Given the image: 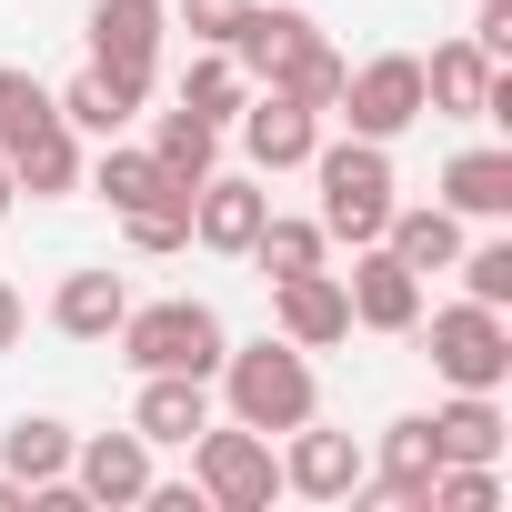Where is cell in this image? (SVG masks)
Returning <instances> with one entry per match:
<instances>
[{"label":"cell","instance_id":"836d02e7","mask_svg":"<svg viewBox=\"0 0 512 512\" xmlns=\"http://www.w3.org/2000/svg\"><path fill=\"white\" fill-rule=\"evenodd\" d=\"M472 41H482V61H502V51H512V0H482V21H472Z\"/></svg>","mask_w":512,"mask_h":512},{"label":"cell","instance_id":"f546056e","mask_svg":"<svg viewBox=\"0 0 512 512\" xmlns=\"http://www.w3.org/2000/svg\"><path fill=\"white\" fill-rule=\"evenodd\" d=\"M41 121H51V91H41L21 61H0V151H11V141H31Z\"/></svg>","mask_w":512,"mask_h":512},{"label":"cell","instance_id":"f1b7e54d","mask_svg":"<svg viewBox=\"0 0 512 512\" xmlns=\"http://www.w3.org/2000/svg\"><path fill=\"white\" fill-rule=\"evenodd\" d=\"M492 502H502L492 462H442V472H432V492H422V512H492Z\"/></svg>","mask_w":512,"mask_h":512},{"label":"cell","instance_id":"7402d4cb","mask_svg":"<svg viewBox=\"0 0 512 512\" xmlns=\"http://www.w3.org/2000/svg\"><path fill=\"white\" fill-rule=\"evenodd\" d=\"M71 442H81V432H71V422H51V412H21L11 432H0V452H11V472H21L31 492L71 472Z\"/></svg>","mask_w":512,"mask_h":512},{"label":"cell","instance_id":"5bb4252c","mask_svg":"<svg viewBox=\"0 0 512 512\" xmlns=\"http://www.w3.org/2000/svg\"><path fill=\"white\" fill-rule=\"evenodd\" d=\"M432 472H442V442H432V412H412V422H392V432H382V472H362V492H382V502L422 512Z\"/></svg>","mask_w":512,"mask_h":512},{"label":"cell","instance_id":"4316f807","mask_svg":"<svg viewBox=\"0 0 512 512\" xmlns=\"http://www.w3.org/2000/svg\"><path fill=\"white\" fill-rule=\"evenodd\" d=\"M51 111H61L71 131H91V141H121V121H131V101H121L101 71H81L71 91H51Z\"/></svg>","mask_w":512,"mask_h":512},{"label":"cell","instance_id":"4dcf8cb0","mask_svg":"<svg viewBox=\"0 0 512 512\" xmlns=\"http://www.w3.org/2000/svg\"><path fill=\"white\" fill-rule=\"evenodd\" d=\"M272 91H282V101H302V111H332V101H342V61H332V41H312Z\"/></svg>","mask_w":512,"mask_h":512},{"label":"cell","instance_id":"3957f363","mask_svg":"<svg viewBox=\"0 0 512 512\" xmlns=\"http://www.w3.org/2000/svg\"><path fill=\"white\" fill-rule=\"evenodd\" d=\"M221 392H231V422H251V432H292V422H312V412H322L312 362H302L292 342L221 352Z\"/></svg>","mask_w":512,"mask_h":512},{"label":"cell","instance_id":"9c48e42d","mask_svg":"<svg viewBox=\"0 0 512 512\" xmlns=\"http://www.w3.org/2000/svg\"><path fill=\"white\" fill-rule=\"evenodd\" d=\"M362 442L352 432H322V422H292V452H282V492H302V502H352L362 492Z\"/></svg>","mask_w":512,"mask_h":512},{"label":"cell","instance_id":"30bf717a","mask_svg":"<svg viewBox=\"0 0 512 512\" xmlns=\"http://www.w3.org/2000/svg\"><path fill=\"white\" fill-rule=\"evenodd\" d=\"M342 302H352L362 332H412L422 322V272H402L382 241H362V262L342 272Z\"/></svg>","mask_w":512,"mask_h":512},{"label":"cell","instance_id":"52a82bcc","mask_svg":"<svg viewBox=\"0 0 512 512\" xmlns=\"http://www.w3.org/2000/svg\"><path fill=\"white\" fill-rule=\"evenodd\" d=\"M362 141H402L412 121H422V61L412 51H382V61H362V71H342V101H332Z\"/></svg>","mask_w":512,"mask_h":512},{"label":"cell","instance_id":"4fadbf2b","mask_svg":"<svg viewBox=\"0 0 512 512\" xmlns=\"http://www.w3.org/2000/svg\"><path fill=\"white\" fill-rule=\"evenodd\" d=\"M272 221V191L262 181H191V241H211V251H251V231Z\"/></svg>","mask_w":512,"mask_h":512},{"label":"cell","instance_id":"5b68a950","mask_svg":"<svg viewBox=\"0 0 512 512\" xmlns=\"http://www.w3.org/2000/svg\"><path fill=\"white\" fill-rule=\"evenodd\" d=\"M161 31H171V11L161 0H91V71L141 111L151 101V71H161Z\"/></svg>","mask_w":512,"mask_h":512},{"label":"cell","instance_id":"8fae6325","mask_svg":"<svg viewBox=\"0 0 512 512\" xmlns=\"http://www.w3.org/2000/svg\"><path fill=\"white\" fill-rule=\"evenodd\" d=\"M272 322H282L292 352H332V342H352L342 272H292V282H272Z\"/></svg>","mask_w":512,"mask_h":512},{"label":"cell","instance_id":"1f68e13d","mask_svg":"<svg viewBox=\"0 0 512 512\" xmlns=\"http://www.w3.org/2000/svg\"><path fill=\"white\" fill-rule=\"evenodd\" d=\"M452 272H462V292H472V302H492V312H502V302H512V241H472Z\"/></svg>","mask_w":512,"mask_h":512},{"label":"cell","instance_id":"8992f818","mask_svg":"<svg viewBox=\"0 0 512 512\" xmlns=\"http://www.w3.org/2000/svg\"><path fill=\"white\" fill-rule=\"evenodd\" d=\"M422 332V322H412ZM432 372L452 382V392H502L512 382V332H502V312L492 302H452V312H432Z\"/></svg>","mask_w":512,"mask_h":512},{"label":"cell","instance_id":"277c9868","mask_svg":"<svg viewBox=\"0 0 512 512\" xmlns=\"http://www.w3.org/2000/svg\"><path fill=\"white\" fill-rule=\"evenodd\" d=\"M191 482H201L211 512H272L282 452H272V432H251V422H201L191 432Z\"/></svg>","mask_w":512,"mask_h":512},{"label":"cell","instance_id":"ffe728a7","mask_svg":"<svg viewBox=\"0 0 512 512\" xmlns=\"http://www.w3.org/2000/svg\"><path fill=\"white\" fill-rule=\"evenodd\" d=\"M121 312H131V282H121V272H71V282L51 292V322H61L71 342H111Z\"/></svg>","mask_w":512,"mask_h":512},{"label":"cell","instance_id":"d6986e66","mask_svg":"<svg viewBox=\"0 0 512 512\" xmlns=\"http://www.w3.org/2000/svg\"><path fill=\"white\" fill-rule=\"evenodd\" d=\"M442 211H452V221H502V211H512V151H452Z\"/></svg>","mask_w":512,"mask_h":512},{"label":"cell","instance_id":"cb8c5ba5","mask_svg":"<svg viewBox=\"0 0 512 512\" xmlns=\"http://www.w3.org/2000/svg\"><path fill=\"white\" fill-rule=\"evenodd\" d=\"M151 161H161L171 181H211V161H221V121H201V111H161Z\"/></svg>","mask_w":512,"mask_h":512},{"label":"cell","instance_id":"7c38bea8","mask_svg":"<svg viewBox=\"0 0 512 512\" xmlns=\"http://www.w3.org/2000/svg\"><path fill=\"white\" fill-rule=\"evenodd\" d=\"M71 482H81V502H141L151 492V442L141 432H91V442H71Z\"/></svg>","mask_w":512,"mask_h":512},{"label":"cell","instance_id":"2e32d148","mask_svg":"<svg viewBox=\"0 0 512 512\" xmlns=\"http://www.w3.org/2000/svg\"><path fill=\"white\" fill-rule=\"evenodd\" d=\"M201 422H211V382L201 372H141V402H131L141 442H191Z\"/></svg>","mask_w":512,"mask_h":512},{"label":"cell","instance_id":"e0dca14e","mask_svg":"<svg viewBox=\"0 0 512 512\" xmlns=\"http://www.w3.org/2000/svg\"><path fill=\"white\" fill-rule=\"evenodd\" d=\"M382 251H392L402 272H452V262H462V221H452L442 201H412V211L392 201V221H382Z\"/></svg>","mask_w":512,"mask_h":512},{"label":"cell","instance_id":"9a60e30c","mask_svg":"<svg viewBox=\"0 0 512 512\" xmlns=\"http://www.w3.org/2000/svg\"><path fill=\"white\" fill-rule=\"evenodd\" d=\"M0 161H11V191H31V201H61V191H81V131H71L61 111H51L31 141H11Z\"/></svg>","mask_w":512,"mask_h":512},{"label":"cell","instance_id":"6da1fadb","mask_svg":"<svg viewBox=\"0 0 512 512\" xmlns=\"http://www.w3.org/2000/svg\"><path fill=\"white\" fill-rule=\"evenodd\" d=\"M312 181H322V231L332 241H382V221H392V151L382 141H322L312 151Z\"/></svg>","mask_w":512,"mask_h":512},{"label":"cell","instance_id":"e575fe53","mask_svg":"<svg viewBox=\"0 0 512 512\" xmlns=\"http://www.w3.org/2000/svg\"><path fill=\"white\" fill-rule=\"evenodd\" d=\"M21 322H31V302H21L11 282H0V352H11V342H21Z\"/></svg>","mask_w":512,"mask_h":512},{"label":"cell","instance_id":"8d00e7d4","mask_svg":"<svg viewBox=\"0 0 512 512\" xmlns=\"http://www.w3.org/2000/svg\"><path fill=\"white\" fill-rule=\"evenodd\" d=\"M11 201H21V191H11V161H0V211H11Z\"/></svg>","mask_w":512,"mask_h":512},{"label":"cell","instance_id":"7a4b0ae2","mask_svg":"<svg viewBox=\"0 0 512 512\" xmlns=\"http://www.w3.org/2000/svg\"><path fill=\"white\" fill-rule=\"evenodd\" d=\"M111 342H121V362H131V372H201V382H211V372H221V352H231L211 302H131Z\"/></svg>","mask_w":512,"mask_h":512},{"label":"cell","instance_id":"d590c367","mask_svg":"<svg viewBox=\"0 0 512 512\" xmlns=\"http://www.w3.org/2000/svg\"><path fill=\"white\" fill-rule=\"evenodd\" d=\"M0 512H31V482L21 472H0Z\"/></svg>","mask_w":512,"mask_h":512},{"label":"cell","instance_id":"484cf974","mask_svg":"<svg viewBox=\"0 0 512 512\" xmlns=\"http://www.w3.org/2000/svg\"><path fill=\"white\" fill-rule=\"evenodd\" d=\"M241 101H251V81H241V61H231V51H211V41H201V61H191V71H181V111H201V121H231V111H241Z\"/></svg>","mask_w":512,"mask_h":512},{"label":"cell","instance_id":"83f0119b","mask_svg":"<svg viewBox=\"0 0 512 512\" xmlns=\"http://www.w3.org/2000/svg\"><path fill=\"white\" fill-rule=\"evenodd\" d=\"M121 231H131V251H181L191 241V191H161V201L121 211Z\"/></svg>","mask_w":512,"mask_h":512},{"label":"cell","instance_id":"603a6c76","mask_svg":"<svg viewBox=\"0 0 512 512\" xmlns=\"http://www.w3.org/2000/svg\"><path fill=\"white\" fill-rule=\"evenodd\" d=\"M322 251H332V231L322 221H262L251 231V262H262V282H292V272H322Z\"/></svg>","mask_w":512,"mask_h":512},{"label":"cell","instance_id":"ba28073f","mask_svg":"<svg viewBox=\"0 0 512 512\" xmlns=\"http://www.w3.org/2000/svg\"><path fill=\"white\" fill-rule=\"evenodd\" d=\"M231 131H241L251 171H302V161L322 151V111H302V101H282V91H251V101L231 111Z\"/></svg>","mask_w":512,"mask_h":512},{"label":"cell","instance_id":"d6a6232c","mask_svg":"<svg viewBox=\"0 0 512 512\" xmlns=\"http://www.w3.org/2000/svg\"><path fill=\"white\" fill-rule=\"evenodd\" d=\"M241 11H251V0H181V31H191V41H211V51H221V41H231V21H241Z\"/></svg>","mask_w":512,"mask_h":512},{"label":"cell","instance_id":"44dd1931","mask_svg":"<svg viewBox=\"0 0 512 512\" xmlns=\"http://www.w3.org/2000/svg\"><path fill=\"white\" fill-rule=\"evenodd\" d=\"M432 442H442V462H502V402L492 392H452L432 412Z\"/></svg>","mask_w":512,"mask_h":512},{"label":"cell","instance_id":"ac0fdd59","mask_svg":"<svg viewBox=\"0 0 512 512\" xmlns=\"http://www.w3.org/2000/svg\"><path fill=\"white\" fill-rule=\"evenodd\" d=\"M482 91H492L482 41H442V51L422 61V111H442V121H482Z\"/></svg>","mask_w":512,"mask_h":512},{"label":"cell","instance_id":"d4e9b609","mask_svg":"<svg viewBox=\"0 0 512 512\" xmlns=\"http://www.w3.org/2000/svg\"><path fill=\"white\" fill-rule=\"evenodd\" d=\"M91 191H101L111 211H141V201H161V191H191V181H171L151 151H121V141H111V151H101V171H91Z\"/></svg>","mask_w":512,"mask_h":512}]
</instances>
